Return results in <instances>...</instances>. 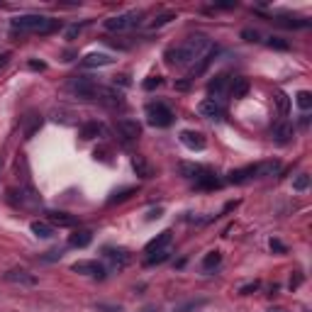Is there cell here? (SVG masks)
I'll use <instances>...</instances> for the list:
<instances>
[{"mask_svg":"<svg viewBox=\"0 0 312 312\" xmlns=\"http://www.w3.org/2000/svg\"><path fill=\"white\" fill-rule=\"evenodd\" d=\"M212 42L205 37V34H190L188 39H183L178 47H173L166 52V59L169 63H176V66H188V63H195L200 59L210 52Z\"/></svg>","mask_w":312,"mask_h":312,"instance_id":"6da1fadb","label":"cell"},{"mask_svg":"<svg viewBox=\"0 0 312 312\" xmlns=\"http://www.w3.org/2000/svg\"><path fill=\"white\" fill-rule=\"evenodd\" d=\"M15 29H22V32H37V34H52L54 29L61 27L59 20L52 17H44V15H20L10 22Z\"/></svg>","mask_w":312,"mask_h":312,"instance_id":"7a4b0ae2","label":"cell"},{"mask_svg":"<svg viewBox=\"0 0 312 312\" xmlns=\"http://www.w3.org/2000/svg\"><path fill=\"white\" fill-rule=\"evenodd\" d=\"M173 110H171L169 105H164V103H151V105H146V120H149V125L151 127H171L173 125Z\"/></svg>","mask_w":312,"mask_h":312,"instance_id":"3957f363","label":"cell"},{"mask_svg":"<svg viewBox=\"0 0 312 312\" xmlns=\"http://www.w3.org/2000/svg\"><path fill=\"white\" fill-rule=\"evenodd\" d=\"M103 25H105L108 32H122V29H129V27H139V25H142V12L115 15V17H108Z\"/></svg>","mask_w":312,"mask_h":312,"instance_id":"277c9868","label":"cell"},{"mask_svg":"<svg viewBox=\"0 0 312 312\" xmlns=\"http://www.w3.org/2000/svg\"><path fill=\"white\" fill-rule=\"evenodd\" d=\"M68 88H71L78 98H95V93H98L95 81L88 78V76H73V78L68 81Z\"/></svg>","mask_w":312,"mask_h":312,"instance_id":"5b68a950","label":"cell"},{"mask_svg":"<svg viewBox=\"0 0 312 312\" xmlns=\"http://www.w3.org/2000/svg\"><path fill=\"white\" fill-rule=\"evenodd\" d=\"M198 115L200 117H207V120H222L225 110H222V105L215 98H205V100L198 103Z\"/></svg>","mask_w":312,"mask_h":312,"instance_id":"8992f818","label":"cell"},{"mask_svg":"<svg viewBox=\"0 0 312 312\" xmlns=\"http://www.w3.org/2000/svg\"><path fill=\"white\" fill-rule=\"evenodd\" d=\"M73 271L76 273H81V276H93V278H105V268H103V263H98V261H76L73 263Z\"/></svg>","mask_w":312,"mask_h":312,"instance_id":"52a82bcc","label":"cell"},{"mask_svg":"<svg viewBox=\"0 0 312 312\" xmlns=\"http://www.w3.org/2000/svg\"><path fill=\"white\" fill-rule=\"evenodd\" d=\"M178 139H181L183 146H188L190 151H202V149L207 146L205 137H202L200 132H193V129H183V132L178 134Z\"/></svg>","mask_w":312,"mask_h":312,"instance_id":"ba28073f","label":"cell"},{"mask_svg":"<svg viewBox=\"0 0 312 312\" xmlns=\"http://www.w3.org/2000/svg\"><path fill=\"white\" fill-rule=\"evenodd\" d=\"M117 132L125 137V139H139L142 137V125L137 120H120L117 122Z\"/></svg>","mask_w":312,"mask_h":312,"instance_id":"9c48e42d","label":"cell"},{"mask_svg":"<svg viewBox=\"0 0 312 312\" xmlns=\"http://www.w3.org/2000/svg\"><path fill=\"white\" fill-rule=\"evenodd\" d=\"M103 254H105V258L113 263V268H117V271L127 268V266H129V261H132L129 251H125V249H105Z\"/></svg>","mask_w":312,"mask_h":312,"instance_id":"30bf717a","label":"cell"},{"mask_svg":"<svg viewBox=\"0 0 312 312\" xmlns=\"http://www.w3.org/2000/svg\"><path fill=\"white\" fill-rule=\"evenodd\" d=\"M5 281L15 285H37V276H32L25 268H12V271L5 273Z\"/></svg>","mask_w":312,"mask_h":312,"instance_id":"8fae6325","label":"cell"},{"mask_svg":"<svg viewBox=\"0 0 312 312\" xmlns=\"http://www.w3.org/2000/svg\"><path fill=\"white\" fill-rule=\"evenodd\" d=\"M171 237H173V232H171V229H164L159 237H154V239L144 247V251H146V254H156V251H161V249H169Z\"/></svg>","mask_w":312,"mask_h":312,"instance_id":"7c38bea8","label":"cell"},{"mask_svg":"<svg viewBox=\"0 0 312 312\" xmlns=\"http://www.w3.org/2000/svg\"><path fill=\"white\" fill-rule=\"evenodd\" d=\"M251 178H256V164L244 166V169H234L227 176V181L234 183V186H242V183H247V181H251Z\"/></svg>","mask_w":312,"mask_h":312,"instance_id":"4fadbf2b","label":"cell"},{"mask_svg":"<svg viewBox=\"0 0 312 312\" xmlns=\"http://www.w3.org/2000/svg\"><path fill=\"white\" fill-rule=\"evenodd\" d=\"M293 134H295V127H293V122H288V120H283V122H278L276 127H273V139L278 144H285L293 139Z\"/></svg>","mask_w":312,"mask_h":312,"instance_id":"5bb4252c","label":"cell"},{"mask_svg":"<svg viewBox=\"0 0 312 312\" xmlns=\"http://www.w3.org/2000/svg\"><path fill=\"white\" fill-rule=\"evenodd\" d=\"M95 98H100V100L108 103V105H122V93H120L117 88H103V85H98Z\"/></svg>","mask_w":312,"mask_h":312,"instance_id":"9a60e30c","label":"cell"},{"mask_svg":"<svg viewBox=\"0 0 312 312\" xmlns=\"http://www.w3.org/2000/svg\"><path fill=\"white\" fill-rule=\"evenodd\" d=\"M229 83H232V78H229L227 73H220V76H215V78H212V81L207 83V93L217 98V95H222V93L227 90Z\"/></svg>","mask_w":312,"mask_h":312,"instance_id":"2e32d148","label":"cell"},{"mask_svg":"<svg viewBox=\"0 0 312 312\" xmlns=\"http://www.w3.org/2000/svg\"><path fill=\"white\" fill-rule=\"evenodd\" d=\"M249 78H232V83H229V95L234 98V100H242V98H247V93H249Z\"/></svg>","mask_w":312,"mask_h":312,"instance_id":"e0dca14e","label":"cell"},{"mask_svg":"<svg viewBox=\"0 0 312 312\" xmlns=\"http://www.w3.org/2000/svg\"><path fill=\"white\" fill-rule=\"evenodd\" d=\"M113 59L108 54H88V57L81 59V66L83 68H100V66H110Z\"/></svg>","mask_w":312,"mask_h":312,"instance_id":"ac0fdd59","label":"cell"},{"mask_svg":"<svg viewBox=\"0 0 312 312\" xmlns=\"http://www.w3.org/2000/svg\"><path fill=\"white\" fill-rule=\"evenodd\" d=\"M76 217L68 212H49V225L52 227H76Z\"/></svg>","mask_w":312,"mask_h":312,"instance_id":"d6986e66","label":"cell"},{"mask_svg":"<svg viewBox=\"0 0 312 312\" xmlns=\"http://www.w3.org/2000/svg\"><path fill=\"white\" fill-rule=\"evenodd\" d=\"M29 229H32V234L39 237V239H49V237H54V227H52L49 222H44V220H34V222L29 225Z\"/></svg>","mask_w":312,"mask_h":312,"instance_id":"ffe728a7","label":"cell"},{"mask_svg":"<svg viewBox=\"0 0 312 312\" xmlns=\"http://www.w3.org/2000/svg\"><path fill=\"white\" fill-rule=\"evenodd\" d=\"M132 169H134V173H137L139 178H151V176H154L151 164H149L144 156H134V159H132Z\"/></svg>","mask_w":312,"mask_h":312,"instance_id":"44dd1931","label":"cell"},{"mask_svg":"<svg viewBox=\"0 0 312 312\" xmlns=\"http://www.w3.org/2000/svg\"><path fill=\"white\" fill-rule=\"evenodd\" d=\"M90 242H93V232H88V229H81V232H76V234L68 237V244L76 247V249H85Z\"/></svg>","mask_w":312,"mask_h":312,"instance_id":"7402d4cb","label":"cell"},{"mask_svg":"<svg viewBox=\"0 0 312 312\" xmlns=\"http://www.w3.org/2000/svg\"><path fill=\"white\" fill-rule=\"evenodd\" d=\"M220 186H222V183H220V181L215 178V173H210V171L195 181V188H198V190H215V188H220Z\"/></svg>","mask_w":312,"mask_h":312,"instance_id":"603a6c76","label":"cell"},{"mask_svg":"<svg viewBox=\"0 0 312 312\" xmlns=\"http://www.w3.org/2000/svg\"><path fill=\"white\" fill-rule=\"evenodd\" d=\"M100 134H105V129H103L100 122H85L83 127H81V137H83V139H95V137H100Z\"/></svg>","mask_w":312,"mask_h":312,"instance_id":"cb8c5ba5","label":"cell"},{"mask_svg":"<svg viewBox=\"0 0 312 312\" xmlns=\"http://www.w3.org/2000/svg\"><path fill=\"white\" fill-rule=\"evenodd\" d=\"M178 171H181L186 178H195V181H198L200 176H205V173H207V169H205V166H198V164H181Z\"/></svg>","mask_w":312,"mask_h":312,"instance_id":"d4e9b609","label":"cell"},{"mask_svg":"<svg viewBox=\"0 0 312 312\" xmlns=\"http://www.w3.org/2000/svg\"><path fill=\"white\" fill-rule=\"evenodd\" d=\"M205 305H207V298H198V300H188V303L178 305L173 312H200Z\"/></svg>","mask_w":312,"mask_h":312,"instance_id":"484cf974","label":"cell"},{"mask_svg":"<svg viewBox=\"0 0 312 312\" xmlns=\"http://www.w3.org/2000/svg\"><path fill=\"white\" fill-rule=\"evenodd\" d=\"M281 171L278 161H266V164H256V178L258 176H276Z\"/></svg>","mask_w":312,"mask_h":312,"instance_id":"4316f807","label":"cell"},{"mask_svg":"<svg viewBox=\"0 0 312 312\" xmlns=\"http://www.w3.org/2000/svg\"><path fill=\"white\" fill-rule=\"evenodd\" d=\"M222 263V254L220 251H210V254H205L202 258V271H212V268H217Z\"/></svg>","mask_w":312,"mask_h":312,"instance_id":"83f0119b","label":"cell"},{"mask_svg":"<svg viewBox=\"0 0 312 312\" xmlns=\"http://www.w3.org/2000/svg\"><path fill=\"white\" fill-rule=\"evenodd\" d=\"M281 25L285 27H310V22L308 20H300V17H288V15H281V17H276Z\"/></svg>","mask_w":312,"mask_h":312,"instance_id":"f1b7e54d","label":"cell"},{"mask_svg":"<svg viewBox=\"0 0 312 312\" xmlns=\"http://www.w3.org/2000/svg\"><path fill=\"white\" fill-rule=\"evenodd\" d=\"M276 108H278V113L281 115H288L290 113V98L285 95V93H276Z\"/></svg>","mask_w":312,"mask_h":312,"instance_id":"f546056e","label":"cell"},{"mask_svg":"<svg viewBox=\"0 0 312 312\" xmlns=\"http://www.w3.org/2000/svg\"><path fill=\"white\" fill-rule=\"evenodd\" d=\"M295 103H298L303 110H310L312 108V93L310 90H300V93L295 95Z\"/></svg>","mask_w":312,"mask_h":312,"instance_id":"4dcf8cb0","label":"cell"},{"mask_svg":"<svg viewBox=\"0 0 312 312\" xmlns=\"http://www.w3.org/2000/svg\"><path fill=\"white\" fill-rule=\"evenodd\" d=\"M132 195H137V188H125V190H120V193H115L113 198L108 200V205H115V202H122V200L132 198Z\"/></svg>","mask_w":312,"mask_h":312,"instance_id":"1f68e13d","label":"cell"},{"mask_svg":"<svg viewBox=\"0 0 312 312\" xmlns=\"http://www.w3.org/2000/svg\"><path fill=\"white\" fill-rule=\"evenodd\" d=\"M171 256L169 249H161V251H156V254H149V258H146V266H156V263H164L166 258Z\"/></svg>","mask_w":312,"mask_h":312,"instance_id":"d6a6232c","label":"cell"},{"mask_svg":"<svg viewBox=\"0 0 312 312\" xmlns=\"http://www.w3.org/2000/svg\"><path fill=\"white\" fill-rule=\"evenodd\" d=\"M171 20H176V15H173V12H164V15H156V17L151 20V29L164 27V25H169Z\"/></svg>","mask_w":312,"mask_h":312,"instance_id":"836d02e7","label":"cell"},{"mask_svg":"<svg viewBox=\"0 0 312 312\" xmlns=\"http://www.w3.org/2000/svg\"><path fill=\"white\" fill-rule=\"evenodd\" d=\"M293 188H295V190H300V193H303V190H308V188H310V176H308V173H300V176L293 181Z\"/></svg>","mask_w":312,"mask_h":312,"instance_id":"e575fe53","label":"cell"},{"mask_svg":"<svg viewBox=\"0 0 312 312\" xmlns=\"http://www.w3.org/2000/svg\"><path fill=\"white\" fill-rule=\"evenodd\" d=\"M266 44H268L271 49H278V52H288V49H290V44H288L285 39H281V37H271Z\"/></svg>","mask_w":312,"mask_h":312,"instance_id":"d590c367","label":"cell"},{"mask_svg":"<svg viewBox=\"0 0 312 312\" xmlns=\"http://www.w3.org/2000/svg\"><path fill=\"white\" fill-rule=\"evenodd\" d=\"M161 85H164V78H161V76H149L142 83V88L144 90H156V88H161Z\"/></svg>","mask_w":312,"mask_h":312,"instance_id":"8d00e7d4","label":"cell"},{"mask_svg":"<svg viewBox=\"0 0 312 312\" xmlns=\"http://www.w3.org/2000/svg\"><path fill=\"white\" fill-rule=\"evenodd\" d=\"M242 39H244V42H258V39H261V34H258L256 29L247 27V29H242Z\"/></svg>","mask_w":312,"mask_h":312,"instance_id":"74e56055","label":"cell"},{"mask_svg":"<svg viewBox=\"0 0 312 312\" xmlns=\"http://www.w3.org/2000/svg\"><path fill=\"white\" fill-rule=\"evenodd\" d=\"M258 288H261V283H258V281H251V283L242 285V288H239V293H242V295H251V293H256Z\"/></svg>","mask_w":312,"mask_h":312,"instance_id":"f35d334b","label":"cell"},{"mask_svg":"<svg viewBox=\"0 0 312 312\" xmlns=\"http://www.w3.org/2000/svg\"><path fill=\"white\" fill-rule=\"evenodd\" d=\"M98 312H122V305H108V303H98L95 305Z\"/></svg>","mask_w":312,"mask_h":312,"instance_id":"ab89813d","label":"cell"},{"mask_svg":"<svg viewBox=\"0 0 312 312\" xmlns=\"http://www.w3.org/2000/svg\"><path fill=\"white\" fill-rule=\"evenodd\" d=\"M78 34H81V25H71L66 29V39H76Z\"/></svg>","mask_w":312,"mask_h":312,"instance_id":"60d3db41","label":"cell"},{"mask_svg":"<svg viewBox=\"0 0 312 312\" xmlns=\"http://www.w3.org/2000/svg\"><path fill=\"white\" fill-rule=\"evenodd\" d=\"M164 215V207H154V210H149V215H146V220L151 222V220H159Z\"/></svg>","mask_w":312,"mask_h":312,"instance_id":"b9f144b4","label":"cell"},{"mask_svg":"<svg viewBox=\"0 0 312 312\" xmlns=\"http://www.w3.org/2000/svg\"><path fill=\"white\" fill-rule=\"evenodd\" d=\"M271 249L278 251V254H285V244L283 242H278V239H271Z\"/></svg>","mask_w":312,"mask_h":312,"instance_id":"7bdbcfd3","label":"cell"},{"mask_svg":"<svg viewBox=\"0 0 312 312\" xmlns=\"http://www.w3.org/2000/svg\"><path fill=\"white\" fill-rule=\"evenodd\" d=\"M125 85V88H127V85L132 83V81H129V76H125V73H120V76H115V85Z\"/></svg>","mask_w":312,"mask_h":312,"instance_id":"ee69618b","label":"cell"},{"mask_svg":"<svg viewBox=\"0 0 312 312\" xmlns=\"http://www.w3.org/2000/svg\"><path fill=\"white\" fill-rule=\"evenodd\" d=\"M29 68H32V71H44L47 63H44V61H29Z\"/></svg>","mask_w":312,"mask_h":312,"instance_id":"f6af8a7d","label":"cell"},{"mask_svg":"<svg viewBox=\"0 0 312 312\" xmlns=\"http://www.w3.org/2000/svg\"><path fill=\"white\" fill-rule=\"evenodd\" d=\"M10 57H12L10 52H2V54H0V71H2V68L7 66V61H10Z\"/></svg>","mask_w":312,"mask_h":312,"instance_id":"bcb514c9","label":"cell"},{"mask_svg":"<svg viewBox=\"0 0 312 312\" xmlns=\"http://www.w3.org/2000/svg\"><path fill=\"white\" fill-rule=\"evenodd\" d=\"M190 88V81H178L176 83V90H188Z\"/></svg>","mask_w":312,"mask_h":312,"instance_id":"7dc6e473","label":"cell"},{"mask_svg":"<svg viewBox=\"0 0 312 312\" xmlns=\"http://www.w3.org/2000/svg\"><path fill=\"white\" fill-rule=\"evenodd\" d=\"M54 258H61V251H49V256H44V261H54Z\"/></svg>","mask_w":312,"mask_h":312,"instance_id":"c3c4849f","label":"cell"},{"mask_svg":"<svg viewBox=\"0 0 312 312\" xmlns=\"http://www.w3.org/2000/svg\"><path fill=\"white\" fill-rule=\"evenodd\" d=\"M300 283H303V276H295V278L290 281V288H298Z\"/></svg>","mask_w":312,"mask_h":312,"instance_id":"681fc988","label":"cell"},{"mask_svg":"<svg viewBox=\"0 0 312 312\" xmlns=\"http://www.w3.org/2000/svg\"><path fill=\"white\" fill-rule=\"evenodd\" d=\"M268 312H288V310H283V308H271Z\"/></svg>","mask_w":312,"mask_h":312,"instance_id":"f907efd6","label":"cell"}]
</instances>
